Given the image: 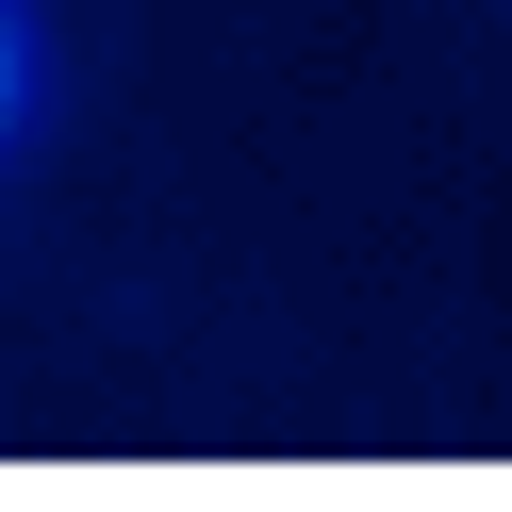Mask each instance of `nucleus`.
<instances>
[{"instance_id":"obj_1","label":"nucleus","mask_w":512,"mask_h":512,"mask_svg":"<svg viewBox=\"0 0 512 512\" xmlns=\"http://www.w3.org/2000/svg\"><path fill=\"white\" fill-rule=\"evenodd\" d=\"M67 133V17L50 0H0V182H34Z\"/></svg>"}]
</instances>
